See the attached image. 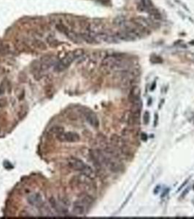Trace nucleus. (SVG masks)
Wrapping results in <instances>:
<instances>
[{"label":"nucleus","instance_id":"39448f33","mask_svg":"<svg viewBox=\"0 0 194 219\" xmlns=\"http://www.w3.org/2000/svg\"><path fill=\"white\" fill-rule=\"evenodd\" d=\"M115 37H117V39L118 40H122V41H125V42H129V41H134L137 40V38L134 36V35H132L131 32H129L128 31H127L126 29H123L122 30H120L118 32H117L115 33Z\"/></svg>","mask_w":194,"mask_h":219},{"label":"nucleus","instance_id":"f3484780","mask_svg":"<svg viewBox=\"0 0 194 219\" xmlns=\"http://www.w3.org/2000/svg\"><path fill=\"white\" fill-rule=\"evenodd\" d=\"M51 132H53V133L55 134L58 135V134H60L63 133L64 131V128L63 127L56 126H53V128H51Z\"/></svg>","mask_w":194,"mask_h":219},{"label":"nucleus","instance_id":"2eb2a0df","mask_svg":"<svg viewBox=\"0 0 194 219\" xmlns=\"http://www.w3.org/2000/svg\"><path fill=\"white\" fill-rule=\"evenodd\" d=\"M55 27H56L57 30L64 34H66V32L69 30L67 27V26L64 25V24H62V23H58V24H57L56 26H55Z\"/></svg>","mask_w":194,"mask_h":219},{"label":"nucleus","instance_id":"dca6fc26","mask_svg":"<svg viewBox=\"0 0 194 219\" xmlns=\"http://www.w3.org/2000/svg\"><path fill=\"white\" fill-rule=\"evenodd\" d=\"M47 42H48V43L51 46H53V47L56 46V45L58 44V40H55L53 37H51V36L48 37L47 38Z\"/></svg>","mask_w":194,"mask_h":219},{"label":"nucleus","instance_id":"aec40b11","mask_svg":"<svg viewBox=\"0 0 194 219\" xmlns=\"http://www.w3.org/2000/svg\"><path fill=\"white\" fill-rule=\"evenodd\" d=\"M141 140L144 142H146L148 140V135H147V134L144 133V132H142L141 134Z\"/></svg>","mask_w":194,"mask_h":219},{"label":"nucleus","instance_id":"a211bd4d","mask_svg":"<svg viewBox=\"0 0 194 219\" xmlns=\"http://www.w3.org/2000/svg\"><path fill=\"white\" fill-rule=\"evenodd\" d=\"M150 62L152 64H161L163 62V59H161V57H159V56L154 55V56H152L150 58Z\"/></svg>","mask_w":194,"mask_h":219},{"label":"nucleus","instance_id":"ddd939ff","mask_svg":"<svg viewBox=\"0 0 194 219\" xmlns=\"http://www.w3.org/2000/svg\"><path fill=\"white\" fill-rule=\"evenodd\" d=\"M127 23V21L125 20V18L124 17H117L116 18L114 21V24L115 25L118 26H121L122 28H123L124 26L125 25V24Z\"/></svg>","mask_w":194,"mask_h":219},{"label":"nucleus","instance_id":"f257e3e1","mask_svg":"<svg viewBox=\"0 0 194 219\" xmlns=\"http://www.w3.org/2000/svg\"><path fill=\"white\" fill-rule=\"evenodd\" d=\"M69 166L73 170L77 171L82 172L85 174V175L90 177L93 174V171L91 167L86 165L82 160L78 159L77 158H71L69 160Z\"/></svg>","mask_w":194,"mask_h":219},{"label":"nucleus","instance_id":"6e6552de","mask_svg":"<svg viewBox=\"0 0 194 219\" xmlns=\"http://www.w3.org/2000/svg\"><path fill=\"white\" fill-rule=\"evenodd\" d=\"M85 118H86L87 121L91 126H93L94 127H98L99 126V120H98V118L94 113H92L91 111H88L85 113Z\"/></svg>","mask_w":194,"mask_h":219},{"label":"nucleus","instance_id":"9b49d317","mask_svg":"<svg viewBox=\"0 0 194 219\" xmlns=\"http://www.w3.org/2000/svg\"><path fill=\"white\" fill-rule=\"evenodd\" d=\"M140 97V89L139 86H134L132 88L130 93V100L133 99H136V98Z\"/></svg>","mask_w":194,"mask_h":219},{"label":"nucleus","instance_id":"412c9836","mask_svg":"<svg viewBox=\"0 0 194 219\" xmlns=\"http://www.w3.org/2000/svg\"><path fill=\"white\" fill-rule=\"evenodd\" d=\"M157 120H158V115L155 114V125H156Z\"/></svg>","mask_w":194,"mask_h":219},{"label":"nucleus","instance_id":"20e7f679","mask_svg":"<svg viewBox=\"0 0 194 219\" xmlns=\"http://www.w3.org/2000/svg\"><path fill=\"white\" fill-rule=\"evenodd\" d=\"M57 138L61 142H67V143H75L80 140V136L75 132H63L60 134L57 135Z\"/></svg>","mask_w":194,"mask_h":219},{"label":"nucleus","instance_id":"0eeeda50","mask_svg":"<svg viewBox=\"0 0 194 219\" xmlns=\"http://www.w3.org/2000/svg\"><path fill=\"white\" fill-rule=\"evenodd\" d=\"M28 202L31 205L39 207L42 204V197L39 194H32L28 197Z\"/></svg>","mask_w":194,"mask_h":219},{"label":"nucleus","instance_id":"5701e85b","mask_svg":"<svg viewBox=\"0 0 194 219\" xmlns=\"http://www.w3.org/2000/svg\"><path fill=\"white\" fill-rule=\"evenodd\" d=\"M193 189H194V184H193Z\"/></svg>","mask_w":194,"mask_h":219},{"label":"nucleus","instance_id":"6ab92c4d","mask_svg":"<svg viewBox=\"0 0 194 219\" xmlns=\"http://www.w3.org/2000/svg\"><path fill=\"white\" fill-rule=\"evenodd\" d=\"M150 121V113L148 112H145L143 115V122L145 124H148Z\"/></svg>","mask_w":194,"mask_h":219},{"label":"nucleus","instance_id":"4468645a","mask_svg":"<svg viewBox=\"0 0 194 219\" xmlns=\"http://www.w3.org/2000/svg\"><path fill=\"white\" fill-rule=\"evenodd\" d=\"M34 45L39 50H42V51H45L47 49V46L45 43H44L42 41L39 40H34Z\"/></svg>","mask_w":194,"mask_h":219},{"label":"nucleus","instance_id":"f8f14e48","mask_svg":"<svg viewBox=\"0 0 194 219\" xmlns=\"http://www.w3.org/2000/svg\"><path fill=\"white\" fill-rule=\"evenodd\" d=\"M150 16L154 20H161V15L159 12V11L156 9V8H152L150 10L148 11Z\"/></svg>","mask_w":194,"mask_h":219},{"label":"nucleus","instance_id":"4be33fe9","mask_svg":"<svg viewBox=\"0 0 194 219\" xmlns=\"http://www.w3.org/2000/svg\"><path fill=\"white\" fill-rule=\"evenodd\" d=\"M191 44H193V45H194V42H191Z\"/></svg>","mask_w":194,"mask_h":219},{"label":"nucleus","instance_id":"423d86ee","mask_svg":"<svg viewBox=\"0 0 194 219\" xmlns=\"http://www.w3.org/2000/svg\"><path fill=\"white\" fill-rule=\"evenodd\" d=\"M105 26L102 23L93 22V23H89V24H88V30L87 31L90 32L91 33L96 35V34L105 32Z\"/></svg>","mask_w":194,"mask_h":219},{"label":"nucleus","instance_id":"f03ea898","mask_svg":"<svg viewBox=\"0 0 194 219\" xmlns=\"http://www.w3.org/2000/svg\"><path fill=\"white\" fill-rule=\"evenodd\" d=\"M77 59L76 56L75 55L74 52L69 53L67 54L66 56H64L62 59L59 61L58 63L55 64V70L56 72H62V71L65 70L67 69L69 67V65L74 62V61Z\"/></svg>","mask_w":194,"mask_h":219},{"label":"nucleus","instance_id":"7ed1b4c3","mask_svg":"<svg viewBox=\"0 0 194 219\" xmlns=\"http://www.w3.org/2000/svg\"><path fill=\"white\" fill-rule=\"evenodd\" d=\"M132 21L136 24L137 26H139L140 28H142L147 34L150 32L151 28L153 26L152 21L146 19L144 17H136V18H134L132 20Z\"/></svg>","mask_w":194,"mask_h":219},{"label":"nucleus","instance_id":"1a4fd4ad","mask_svg":"<svg viewBox=\"0 0 194 219\" xmlns=\"http://www.w3.org/2000/svg\"><path fill=\"white\" fill-rule=\"evenodd\" d=\"M80 37L84 41L89 44H95L97 43L96 41L95 38H94V34L91 33L90 32L87 31V32H83L80 35Z\"/></svg>","mask_w":194,"mask_h":219},{"label":"nucleus","instance_id":"9d476101","mask_svg":"<svg viewBox=\"0 0 194 219\" xmlns=\"http://www.w3.org/2000/svg\"><path fill=\"white\" fill-rule=\"evenodd\" d=\"M65 35H66V36L71 41H72V42H76V43L80 42V37H79V35H78V34L75 33V32H74L73 31H67Z\"/></svg>","mask_w":194,"mask_h":219}]
</instances>
